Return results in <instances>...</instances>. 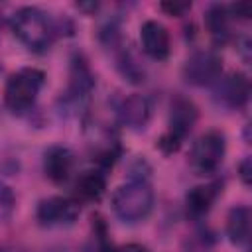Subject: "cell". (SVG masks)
<instances>
[{"instance_id": "18", "label": "cell", "mask_w": 252, "mask_h": 252, "mask_svg": "<svg viewBox=\"0 0 252 252\" xmlns=\"http://www.w3.org/2000/svg\"><path fill=\"white\" fill-rule=\"evenodd\" d=\"M238 171H240V179L244 185H250V177H252V167H250V158H244L242 163L238 165Z\"/></svg>"}, {"instance_id": "17", "label": "cell", "mask_w": 252, "mask_h": 252, "mask_svg": "<svg viewBox=\"0 0 252 252\" xmlns=\"http://www.w3.org/2000/svg\"><path fill=\"white\" fill-rule=\"evenodd\" d=\"M189 8H191L189 2H163L161 4V10L167 12L169 16H183Z\"/></svg>"}, {"instance_id": "14", "label": "cell", "mask_w": 252, "mask_h": 252, "mask_svg": "<svg viewBox=\"0 0 252 252\" xmlns=\"http://www.w3.org/2000/svg\"><path fill=\"white\" fill-rule=\"evenodd\" d=\"M106 189V177L102 171L93 169V171H85L79 175V179L75 181V197L77 203H91V201H98L104 195Z\"/></svg>"}, {"instance_id": "5", "label": "cell", "mask_w": 252, "mask_h": 252, "mask_svg": "<svg viewBox=\"0 0 252 252\" xmlns=\"http://www.w3.org/2000/svg\"><path fill=\"white\" fill-rule=\"evenodd\" d=\"M224 152H226L224 134L219 130H209L193 142L189 150V167L197 175H213L220 167L224 159Z\"/></svg>"}, {"instance_id": "7", "label": "cell", "mask_w": 252, "mask_h": 252, "mask_svg": "<svg viewBox=\"0 0 252 252\" xmlns=\"http://www.w3.org/2000/svg\"><path fill=\"white\" fill-rule=\"evenodd\" d=\"M79 215V203L69 197H47L39 201L35 209V219L43 226L71 224Z\"/></svg>"}, {"instance_id": "15", "label": "cell", "mask_w": 252, "mask_h": 252, "mask_svg": "<svg viewBox=\"0 0 252 252\" xmlns=\"http://www.w3.org/2000/svg\"><path fill=\"white\" fill-rule=\"evenodd\" d=\"M226 234L232 244L244 246L250 238V209L244 205L232 207L226 217Z\"/></svg>"}, {"instance_id": "1", "label": "cell", "mask_w": 252, "mask_h": 252, "mask_svg": "<svg viewBox=\"0 0 252 252\" xmlns=\"http://www.w3.org/2000/svg\"><path fill=\"white\" fill-rule=\"evenodd\" d=\"M10 28L14 35L35 53H41L49 49L53 39L59 33V26L55 20L35 6H22L18 8L10 18Z\"/></svg>"}, {"instance_id": "12", "label": "cell", "mask_w": 252, "mask_h": 252, "mask_svg": "<svg viewBox=\"0 0 252 252\" xmlns=\"http://www.w3.org/2000/svg\"><path fill=\"white\" fill-rule=\"evenodd\" d=\"M220 193V183L213 181L207 185H197L193 187L187 197H185V207H187V215L193 219H199L203 215H207L215 203V199Z\"/></svg>"}, {"instance_id": "21", "label": "cell", "mask_w": 252, "mask_h": 252, "mask_svg": "<svg viewBox=\"0 0 252 252\" xmlns=\"http://www.w3.org/2000/svg\"><path fill=\"white\" fill-rule=\"evenodd\" d=\"M250 4H234L232 6V12L236 14V16H240V18H248L250 16Z\"/></svg>"}, {"instance_id": "19", "label": "cell", "mask_w": 252, "mask_h": 252, "mask_svg": "<svg viewBox=\"0 0 252 252\" xmlns=\"http://www.w3.org/2000/svg\"><path fill=\"white\" fill-rule=\"evenodd\" d=\"M12 203H14L12 191H10L6 185L0 183V207H12Z\"/></svg>"}, {"instance_id": "3", "label": "cell", "mask_w": 252, "mask_h": 252, "mask_svg": "<svg viewBox=\"0 0 252 252\" xmlns=\"http://www.w3.org/2000/svg\"><path fill=\"white\" fill-rule=\"evenodd\" d=\"M45 85V73L37 67H24L12 73L4 87V104L14 114L28 112Z\"/></svg>"}, {"instance_id": "20", "label": "cell", "mask_w": 252, "mask_h": 252, "mask_svg": "<svg viewBox=\"0 0 252 252\" xmlns=\"http://www.w3.org/2000/svg\"><path fill=\"white\" fill-rule=\"evenodd\" d=\"M114 252H148V248H146V246H142V244H136V242H130V244H124V246H120V248H116Z\"/></svg>"}, {"instance_id": "13", "label": "cell", "mask_w": 252, "mask_h": 252, "mask_svg": "<svg viewBox=\"0 0 252 252\" xmlns=\"http://www.w3.org/2000/svg\"><path fill=\"white\" fill-rule=\"evenodd\" d=\"M71 79H69V89H67V98L73 102H81V98L89 96L91 89H93V75L89 65L81 59L75 57L71 61Z\"/></svg>"}, {"instance_id": "4", "label": "cell", "mask_w": 252, "mask_h": 252, "mask_svg": "<svg viewBox=\"0 0 252 252\" xmlns=\"http://www.w3.org/2000/svg\"><path fill=\"white\" fill-rule=\"evenodd\" d=\"M197 122V106L185 98V96H177L171 102L169 108V120H167V130L165 134L158 140V148L163 154H173L179 150V146L183 144V140L189 136V132L193 130Z\"/></svg>"}, {"instance_id": "6", "label": "cell", "mask_w": 252, "mask_h": 252, "mask_svg": "<svg viewBox=\"0 0 252 252\" xmlns=\"http://www.w3.org/2000/svg\"><path fill=\"white\" fill-rule=\"evenodd\" d=\"M222 73V61L215 51H195L183 65V77L189 85H215Z\"/></svg>"}, {"instance_id": "16", "label": "cell", "mask_w": 252, "mask_h": 252, "mask_svg": "<svg viewBox=\"0 0 252 252\" xmlns=\"http://www.w3.org/2000/svg\"><path fill=\"white\" fill-rule=\"evenodd\" d=\"M205 24L211 33V37L217 43H224L230 37V12L222 4H213L209 6L205 14Z\"/></svg>"}, {"instance_id": "8", "label": "cell", "mask_w": 252, "mask_h": 252, "mask_svg": "<svg viewBox=\"0 0 252 252\" xmlns=\"http://www.w3.org/2000/svg\"><path fill=\"white\" fill-rule=\"evenodd\" d=\"M250 96V81L242 73H228L215 83V98L226 108H242Z\"/></svg>"}, {"instance_id": "10", "label": "cell", "mask_w": 252, "mask_h": 252, "mask_svg": "<svg viewBox=\"0 0 252 252\" xmlns=\"http://www.w3.org/2000/svg\"><path fill=\"white\" fill-rule=\"evenodd\" d=\"M116 114H118V120L128 126V128H144L150 120V114H152V106H150V100L144 96V94H128L124 98H120L118 106H116Z\"/></svg>"}, {"instance_id": "9", "label": "cell", "mask_w": 252, "mask_h": 252, "mask_svg": "<svg viewBox=\"0 0 252 252\" xmlns=\"http://www.w3.org/2000/svg\"><path fill=\"white\" fill-rule=\"evenodd\" d=\"M140 45L148 57H152L156 61L167 59V55L171 51V39H169L167 28L158 20L144 22L140 26Z\"/></svg>"}, {"instance_id": "2", "label": "cell", "mask_w": 252, "mask_h": 252, "mask_svg": "<svg viewBox=\"0 0 252 252\" xmlns=\"http://www.w3.org/2000/svg\"><path fill=\"white\" fill-rule=\"evenodd\" d=\"M154 207V189L146 175H136L112 195V211L124 222L144 220Z\"/></svg>"}, {"instance_id": "11", "label": "cell", "mask_w": 252, "mask_h": 252, "mask_svg": "<svg viewBox=\"0 0 252 252\" xmlns=\"http://www.w3.org/2000/svg\"><path fill=\"white\" fill-rule=\"evenodd\" d=\"M75 167V158L69 148L51 146L43 154V173L53 183H65Z\"/></svg>"}]
</instances>
